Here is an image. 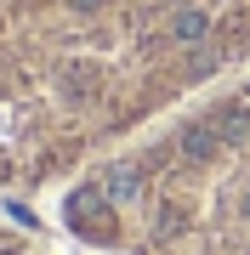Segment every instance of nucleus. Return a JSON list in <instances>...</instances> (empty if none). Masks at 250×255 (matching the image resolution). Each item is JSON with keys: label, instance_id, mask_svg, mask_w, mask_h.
I'll list each match as a JSON object with an SVG mask.
<instances>
[]
</instances>
